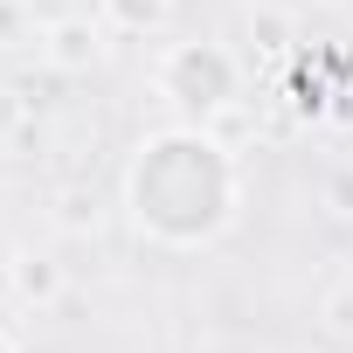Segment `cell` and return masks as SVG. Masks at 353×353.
<instances>
[{"instance_id": "obj_3", "label": "cell", "mask_w": 353, "mask_h": 353, "mask_svg": "<svg viewBox=\"0 0 353 353\" xmlns=\"http://www.w3.org/2000/svg\"><path fill=\"white\" fill-rule=\"evenodd\" d=\"M42 56H49L56 70L83 77V70H90V63L104 56V35H97L90 21H77V14H70V21H56V28H49V49H42Z\"/></svg>"}, {"instance_id": "obj_4", "label": "cell", "mask_w": 353, "mask_h": 353, "mask_svg": "<svg viewBox=\"0 0 353 353\" xmlns=\"http://www.w3.org/2000/svg\"><path fill=\"white\" fill-rule=\"evenodd\" d=\"M97 8H104L111 28H125V35H152V28H166L173 0H97Z\"/></svg>"}, {"instance_id": "obj_6", "label": "cell", "mask_w": 353, "mask_h": 353, "mask_svg": "<svg viewBox=\"0 0 353 353\" xmlns=\"http://www.w3.org/2000/svg\"><path fill=\"white\" fill-rule=\"evenodd\" d=\"M0 353H14V339H8V332H0Z\"/></svg>"}, {"instance_id": "obj_5", "label": "cell", "mask_w": 353, "mask_h": 353, "mask_svg": "<svg viewBox=\"0 0 353 353\" xmlns=\"http://www.w3.org/2000/svg\"><path fill=\"white\" fill-rule=\"evenodd\" d=\"M14 284H21V298H49V291H56V263H42V256H35V263H21V277H14Z\"/></svg>"}, {"instance_id": "obj_2", "label": "cell", "mask_w": 353, "mask_h": 353, "mask_svg": "<svg viewBox=\"0 0 353 353\" xmlns=\"http://www.w3.org/2000/svg\"><path fill=\"white\" fill-rule=\"evenodd\" d=\"M159 97L181 111V125H208V118H222L229 104H236V90H243V63L222 49V42H173L166 56H159Z\"/></svg>"}, {"instance_id": "obj_1", "label": "cell", "mask_w": 353, "mask_h": 353, "mask_svg": "<svg viewBox=\"0 0 353 353\" xmlns=\"http://www.w3.org/2000/svg\"><path fill=\"white\" fill-rule=\"evenodd\" d=\"M236 208H243V173L215 132L166 125V132L139 139V152L125 166V215L145 243L208 250L215 236H229Z\"/></svg>"}]
</instances>
